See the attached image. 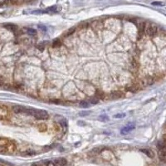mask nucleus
<instances>
[{
	"label": "nucleus",
	"mask_w": 166,
	"mask_h": 166,
	"mask_svg": "<svg viewBox=\"0 0 166 166\" xmlns=\"http://www.w3.org/2000/svg\"><path fill=\"white\" fill-rule=\"evenodd\" d=\"M27 114L34 116L36 119L38 120H46L48 118V113L44 110H38V109H28Z\"/></svg>",
	"instance_id": "f257e3e1"
},
{
	"label": "nucleus",
	"mask_w": 166,
	"mask_h": 166,
	"mask_svg": "<svg viewBox=\"0 0 166 166\" xmlns=\"http://www.w3.org/2000/svg\"><path fill=\"white\" fill-rule=\"evenodd\" d=\"M15 145L13 143H9L8 139H0V151L1 152H8L14 151Z\"/></svg>",
	"instance_id": "f03ea898"
},
{
	"label": "nucleus",
	"mask_w": 166,
	"mask_h": 166,
	"mask_svg": "<svg viewBox=\"0 0 166 166\" xmlns=\"http://www.w3.org/2000/svg\"><path fill=\"white\" fill-rule=\"evenodd\" d=\"M28 109L24 106L22 105H14L13 106V111L14 113H17V114H19V113H28Z\"/></svg>",
	"instance_id": "7ed1b4c3"
},
{
	"label": "nucleus",
	"mask_w": 166,
	"mask_h": 166,
	"mask_svg": "<svg viewBox=\"0 0 166 166\" xmlns=\"http://www.w3.org/2000/svg\"><path fill=\"white\" fill-rule=\"evenodd\" d=\"M146 31H147V33H148L149 36L154 37V36H155L156 33H157L158 29H157V27H156L155 24H150L148 27V28Z\"/></svg>",
	"instance_id": "20e7f679"
},
{
	"label": "nucleus",
	"mask_w": 166,
	"mask_h": 166,
	"mask_svg": "<svg viewBox=\"0 0 166 166\" xmlns=\"http://www.w3.org/2000/svg\"><path fill=\"white\" fill-rule=\"evenodd\" d=\"M134 128H135V125L133 124V123H129V125L127 126H125V127L121 129V133L122 135H126V134H128L131 131H132Z\"/></svg>",
	"instance_id": "39448f33"
},
{
	"label": "nucleus",
	"mask_w": 166,
	"mask_h": 166,
	"mask_svg": "<svg viewBox=\"0 0 166 166\" xmlns=\"http://www.w3.org/2000/svg\"><path fill=\"white\" fill-rule=\"evenodd\" d=\"M54 163L56 166H65L66 164H67V162H66V160L64 158H60V159H56Z\"/></svg>",
	"instance_id": "423d86ee"
},
{
	"label": "nucleus",
	"mask_w": 166,
	"mask_h": 166,
	"mask_svg": "<svg viewBox=\"0 0 166 166\" xmlns=\"http://www.w3.org/2000/svg\"><path fill=\"white\" fill-rule=\"evenodd\" d=\"M123 96V94L121 91H113L111 94V97L112 99H118V98H121Z\"/></svg>",
	"instance_id": "0eeeda50"
},
{
	"label": "nucleus",
	"mask_w": 166,
	"mask_h": 166,
	"mask_svg": "<svg viewBox=\"0 0 166 166\" xmlns=\"http://www.w3.org/2000/svg\"><path fill=\"white\" fill-rule=\"evenodd\" d=\"M140 151L142 153H144L145 155H146L149 158H153V157H154V153H153L152 150H150V149H140Z\"/></svg>",
	"instance_id": "6e6552de"
},
{
	"label": "nucleus",
	"mask_w": 166,
	"mask_h": 166,
	"mask_svg": "<svg viewBox=\"0 0 166 166\" xmlns=\"http://www.w3.org/2000/svg\"><path fill=\"white\" fill-rule=\"evenodd\" d=\"M157 149H159V150H164V149H165L164 140H159L157 143Z\"/></svg>",
	"instance_id": "1a4fd4ad"
},
{
	"label": "nucleus",
	"mask_w": 166,
	"mask_h": 166,
	"mask_svg": "<svg viewBox=\"0 0 166 166\" xmlns=\"http://www.w3.org/2000/svg\"><path fill=\"white\" fill-rule=\"evenodd\" d=\"M90 105H91V104H90L88 101H82L80 102V106L82 108H88Z\"/></svg>",
	"instance_id": "9d476101"
},
{
	"label": "nucleus",
	"mask_w": 166,
	"mask_h": 166,
	"mask_svg": "<svg viewBox=\"0 0 166 166\" xmlns=\"http://www.w3.org/2000/svg\"><path fill=\"white\" fill-rule=\"evenodd\" d=\"M159 157L162 161L165 160V149H164V150H159Z\"/></svg>",
	"instance_id": "9b49d317"
},
{
	"label": "nucleus",
	"mask_w": 166,
	"mask_h": 166,
	"mask_svg": "<svg viewBox=\"0 0 166 166\" xmlns=\"http://www.w3.org/2000/svg\"><path fill=\"white\" fill-rule=\"evenodd\" d=\"M27 33L30 36H35L37 35V31L33 28H28L27 29Z\"/></svg>",
	"instance_id": "f8f14e48"
},
{
	"label": "nucleus",
	"mask_w": 166,
	"mask_h": 166,
	"mask_svg": "<svg viewBox=\"0 0 166 166\" xmlns=\"http://www.w3.org/2000/svg\"><path fill=\"white\" fill-rule=\"evenodd\" d=\"M4 27L6 28L11 30V31H14V30L17 28V26L13 25V24H6V25H4Z\"/></svg>",
	"instance_id": "ddd939ff"
},
{
	"label": "nucleus",
	"mask_w": 166,
	"mask_h": 166,
	"mask_svg": "<svg viewBox=\"0 0 166 166\" xmlns=\"http://www.w3.org/2000/svg\"><path fill=\"white\" fill-rule=\"evenodd\" d=\"M98 101H99V100H98L97 97H93V98L90 99L88 101H89V103H90L91 105H96V103L98 102Z\"/></svg>",
	"instance_id": "4468645a"
},
{
	"label": "nucleus",
	"mask_w": 166,
	"mask_h": 166,
	"mask_svg": "<svg viewBox=\"0 0 166 166\" xmlns=\"http://www.w3.org/2000/svg\"><path fill=\"white\" fill-rule=\"evenodd\" d=\"M103 96H104V93H103L101 91H99V90H98V91H96V97H97V98H100V97L103 98Z\"/></svg>",
	"instance_id": "2eb2a0df"
},
{
	"label": "nucleus",
	"mask_w": 166,
	"mask_h": 166,
	"mask_svg": "<svg viewBox=\"0 0 166 166\" xmlns=\"http://www.w3.org/2000/svg\"><path fill=\"white\" fill-rule=\"evenodd\" d=\"M60 45H61V41H60V40H55V41L52 42L53 46H58Z\"/></svg>",
	"instance_id": "dca6fc26"
},
{
	"label": "nucleus",
	"mask_w": 166,
	"mask_h": 166,
	"mask_svg": "<svg viewBox=\"0 0 166 166\" xmlns=\"http://www.w3.org/2000/svg\"><path fill=\"white\" fill-rule=\"evenodd\" d=\"M152 5H155V6H164V3H161V2H154V3H152Z\"/></svg>",
	"instance_id": "f3484780"
},
{
	"label": "nucleus",
	"mask_w": 166,
	"mask_h": 166,
	"mask_svg": "<svg viewBox=\"0 0 166 166\" xmlns=\"http://www.w3.org/2000/svg\"><path fill=\"white\" fill-rule=\"evenodd\" d=\"M100 120H101V121H108L109 120V118H108V116H105V115H101V116H100V118H99Z\"/></svg>",
	"instance_id": "a211bd4d"
},
{
	"label": "nucleus",
	"mask_w": 166,
	"mask_h": 166,
	"mask_svg": "<svg viewBox=\"0 0 166 166\" xmlns=\"http://www.w3.org/2000/svg\"><path fill=\"white\" fill-rule=\"evenodd\" d=\"M46 164V166H56L55 163L53 161H48Z\"/></svg>",
	"instance_id": "6ab92c4d"
},
{
	"label": "nucleus",
	"mask_w": 166,
	"mask_h": 166,
	"mask_svg": "<svg viewBox=\"0 0 166 166\" xmlns=\"http://www.w3.org/2000/svg\"><path fill=\"white\" fill-rule=\"evenodd\" d=\"M125 116V114H117L115 115V118H123Z\"/></svg>",
	"instance_id": "aec40b11"
},
{
	"label": "nucleus",
	"mask_w": 166,
	"mask_h": 166,
	"mask_svg": "<svg viewBox=\"0 0 166 166\" xmlns=\"http://www.w3.org/2000/svg\"><path fill=\"white\" fill-rule=\"evenodd\" d=\"M89 115V112H83V113H80V115Z\"/></svg>",
	"instance_id": "412c9836"
},
{
	"label": "nucleus",
	"mask_w": 166,
	"mask_h": 166,
	"mask_svg": "<svg viewBox=\"0 0 166 166\" xmlns=\"http://www.w3.org/2000/svg\"><path fill=\"white\" fill-rule=\"evenodd\" d=\"M32 166H41V165H40L39 164H38V163H34V164H33Z\"/></svg>",
	"instance_id": "4be33fe9"
},
{
	"label": "nucleus",
	"mask_w": 166,
	"mask_h": 166,
	"mask_svg": "<svg viewBox=\"0 0 166 166\" xmlns=\"http://www.w3.org/2000/svg\"><path fill=\"white\" fill-rule=\"evenodd\" d=\"M0 166H3V165H2V164H0Z\"/></svg>",
	"instance_id": "5701e85b"
}]
</instances>
